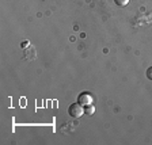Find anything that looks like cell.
<instances>
[{
  "instance_id": "obj_4",
  "label": "cell",
  "mask_w": 152,
  "mask_h": 145,
  "mask_svg": "<svg viewBox=\"0 0 152 145\" xmlns=\"http://www.w3.org/2000/svg\"><path fill=\"white\" fill-rule=\"evenodd\" d=\"M114 3L117 4V6H120V7H124V6H126V4L129 3V0H114Z\"/></svg>"
},
{
  "instance_id": "obj_2",
  "label": "cell",
  "mask_w": 152,
  "mask_h": 145,
  "mask_svg": "<svg viewBox=\"0 0 152 145\" xmlns=\"http://www.w3.org/2000/svg\"><path fill=\"white\" fill-rule=\"evenodd\" d=\"M77 102H79L82 106H86V104L92 103V95L88 94V92H82L77 98Z\"/></svg>"
},
{
  "instance_id": "obj_5",
  "label": "cell",
  "mask_w": 152,
  "mask_h": 145,
  "mask_svg": "<svg viewBox=\"0 0 152 145\" xmlns=\"http://www.w3.org/2000/svg\"><path fill=\"white\" fill-rule=\"evenodd\" d=\"M147 77L149 80H152V66H149L148 69H147Z\"/></svg>"
},
{
  "instance_id": "obj_1",
  "label": "cell",
  "mask_w": 152,
  "mask_h": 145,
  "mask_svg": "<svg viewBox=\"0 0 152 145\" xmlns=\"http://www.w3.org/2000/svg\"><path fill=\"white\" fill-rule=\"evenodd\" d=\"M68 113L72 118H80L84 114V107H83L82 104L77 102V103H72L68 107Z\"/></svg>"
},
{
  "instance_id": "obj_3",
  "label": "cell",
  "mask_w": 152,
  "mask_h": 145,
  "mask_svg": "<svg viewBox=\"0 0 152 145\" xmlns=\"http://www.w3.org/2000/svg\"><path fill=\"white\" fill-rule=\"evenodd\" d=\"M83 107H84V114H87V115H92V114L95 113V107L92 106V103L86 104V106H83Z\"/></svg>"
}]
</instances>
